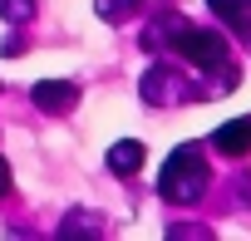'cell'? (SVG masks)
<instances>
[{
    "mask_svg": "<svg viewBox=\"0 0 251 241\" xmlns=\"http://www.w3.org/2000/svg\"><path fill=\"white\" fill-rule=\"evenodd\" d=\"M74 98H79V89H74V84H64V79L35 84V103H40V108H50V113H69V108H74Z\"/></svg>",
    "mask_w": 251,
    "mask_h": 241,
    "instance_id": "cell-4",
    "label": "cell"
},
{
    "mask_svg": "<svg viewBox=\"0 0 251 241\" xmlns=\"http://www.w3.org/2000/svg\"><path fill=\"white\" fill-rule=\"evenodd\" d=\"M173 49H177L192 69H222V64H226V40L212 35V30H197V25L177 30V35H173Z\"/></svg>",
    "mask_w": 251,
    "mask_h": 241,
    "instance_id": "cell-2",
    "label": "cell"
},
{
    "mask_svg": "<svg viewBox=\"0 0 251 241\" xmlns=\"http://www.w3.org/2000/svg\"><path fill=\"white\" fill-rule=\"evenodd\" d=\"M207 5H212V15H217V20H226L231 30L251 35V0H207Z\"/></svg>",
    "mask_w": 251,
    "mask_h": 241,
    "instance_id": "cell-6",
    "label": "cell"
},
{
    "mask_svg": "<svg viewBox=\"0 0 251 241\" xmlns=\"http://www.w3.org/2000/svg\"><path fill=\"white\" fill-rule=\"evenodd\" d=\"M212 143H217V153H226V158L251 153V118H231V123H222V128L212 133Z\"/></svg>",
    "mask_w": 251,
    "mask_h": 241,
    "instance_id": "cell-3",
    "label": "cell"
},
{
    "mask_svg": "<svg viewBox=\"0 0 251 241\" xmlns=\"http://www.w3.org/2000/svg\"><path fill=\"white\" fill-rule=\"evenodd\" d=\"M94 10H99V20H123L138 10V0H94Z\"/></svg>",
    "mask_w": 251,
    "mask_h": 241,
    "instance_id": "cell-8",
    "label": "cell"
},
{
    "mask_svg": "<svg viewBox=\"0 0 251 241\" xmlns=\"http://www.w3.org/2000/svg\"><path fill=\"white\" fill-rule=\"evenodd\" d=\"M5 192H10V163L0 158V197H5Z\"/></svg>",
    "mask_w": 251,
    "mask_h": 241,
    "instance_id": "cell-10",
    "label": "cell"
},
{
    "mask_svg": "<svg viewBox=\"0 0 251 241\" xmlns=\"http://www.w3.org/2000/svg\"><path fill=\"white\" fill-rule=\"evenodd\" d=\"M207 177H212V168H207V158H202V148H177L168 163H163V177H158V197L163 202H177V207H187V202H197L202 192H207Z\"/></svg>",
    "mask_w": 251,
    "mask_h": 241,
    "instance_id": "cell-1",
    "label": "cell"
},
{
    "mask_svg": "<svg viewBox=\"0 0 251 241\" xmlns=\"http://www.w3.org/2000/svg\"><path fill=\"white\" fill-rule=\"evenodd\" d=\"M143 94H148V103H173V94H187V89L173 79V69H148Z\"/></svg>",
    "mask_w": 251,
    "mask_h": 241,
    "instance_id": "cell-5",
    "label": "cell"
},
{
    "mask_svg": "<svg viewBox=\"0 0 251 241\" xmlns=\"http://www.w3.org/2000/svg\"><path fill=\"white\" fill-rule=\"evenodd\" d=\"M0 15H10L15 25H25L35 15V0H0Z\"/></svg>",
    "mask_w": 251,
    "mask_h": 241,
    "instance_id": "cell-9",
    "label": "cell"
},
{
    "mask_svg": "<svg viewBox=\"0 0 251 241\" xmlns=\"http://www.w3.org/2000/svg\"><path fill=\"white\" fill-rule=\"evenodd\" d=\"M143 168V143H113L108 148V172H138Z\"/></svg>",
    "mask_w": 251,
    "mask_h": 241,
    "instance_id": "cell-7",
    "label": "cell"
}]
</instances>
